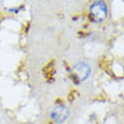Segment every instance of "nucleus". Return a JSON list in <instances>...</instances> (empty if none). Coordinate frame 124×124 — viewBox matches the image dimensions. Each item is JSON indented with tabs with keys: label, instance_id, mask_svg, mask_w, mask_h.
Here are the masks:
<instances>
[{
	"label": "nucleus",
	"instance_id": "20e7f679",
	"mask_svg": "<svg viewBox=\"0 0 124 124\" xmlns=\"http://www.w3.org/2000/svg\"><path fill=\"white\" fill-rule=\"evenodd\" d=\"M43 75L45 77L46 81L52 82L54 80V75H55V62H54V60H51L43 68Z\"/></svg>",
	"mask_w": 124,
	"mask_h": 124
},
{
	"label": "nucleus",
	"instance_id": "f03ea898",
	"mask_svg": "<svg viewBox=\"0 0 124 124\" xmlns=\"http://www.w3.org/2000/svg\"><path fill=\"white\" fill-rule=\"evenodd\" d=\"M90 15L95 22H103L107 15V7L104 1H96L90 8Z\"/></svg>",
	"mask_w": 124,
	"mask_h": 124
},
{
	"label": "nucleus",
	"instance_id": "f257e3e1",
	"mask_svg": "<svg viewBox=\"0 0 124 124\" xmlns=\"http://www.w3.org/2000/svg\"><path fill=\"white\" fill-rule=\"evenodd\" d=\"M90 75V67L86 63H78L72 69V79L76 84H79L80 81H84L88 78Z\"/></svg>",
	"mask_w": 124,
	"mask_h": 124
},
{
	"label": "nucleus",
	"instance_id": "39448f33",
	"mask_svg": "<svg viewBox=\"0 0 124 124\" xmlns=\"http://www.w3.org/2000/svg\"><path fill=\"white\" fill-rule=\"evenodd\" d=\"M77 95H78V92H77V90H71L70 94H69V96H68V101H75V98L77 97Z\"/></svg>",
	"mask_w": 124,
	"mask_h": 124
},
{
	"label": "nucleus",
	"instance_id": "7ed1b4c3",
	"mask_svg": "<svg viewBox=\"0 0 124 124\" xmlns=\"http://www.w3.org/2000/svg\"><path fill=\"white\" fill-rule=\"evenodd\" d=\"M68 116H69V109L63 105L56 106L51 113V118L58 124L63 123L68 118Z\"/></svg>",
	"mask_w": 124,
	"mask_h": 124
}]
</instances>
